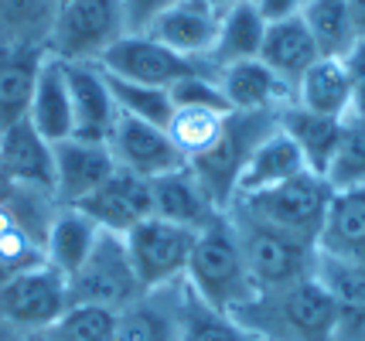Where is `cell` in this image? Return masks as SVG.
<instances>
[{
  "instance_id": "6da1fadb",
  "label": "cell",
  "mask_w": 365,
  "mask_h": 341,
  "mask_svg": "<svg viewBox=\"0 0 365 341\" xmlns=\"http://www.w3.org/2000/svg\"><path fill=\"white\" fill-rule=\"evenodd\" d=\"M232 318L259 341H334L338 331V304L314 273L256 290Z\"/></svg>"
},
{
  "instance_id": "7a4b0ae2",
  "label": "cell",
  "mask_w": 365,
  "mask_h": 341,
  "mask_svg": "<svg viewBox=\"0 0 365 341\" xmlns=\"http://www.w3.org/2000/svg\"><path fill=\"white\" fill-rule=\"evenodd\" d=\"M185 283L205 300L208 308L236 314L250 297L256 293V283L246 270V256L239 246L236 226L229 222V215H219L215 222L198 229L195 246L188 256Z\"/></svg>"
},
{
  "instance_id": "3957f363",
  "label": "cell",
  "mask_w": 365,
  "mask_h": 341,
  "mask_svg": "<svg viewBox=\"0 0 365 341\" xmlns=\"http://www.w3.org/2000/svg\"><path fill=\"white\" fill-rule=\"evenodd\" d=\"M331 195H334L331 184L321 178V174L304 171V174H297V178H290V181H280L273 188L232 198L229 209H242L246 215H253L259 222L280 229L287 236H297L304 243L318 246Z\"/></svg>"
},
{
  "instance_id": "277c9868",
  "label": "cell",
  "mask_w": 365,
  "mask_h": 341,
  "mask_svg": "<svg viewBox=\"0 0 365 341\" xmlns=\"http://www.w3.org/2000/svg\"><path fill=\"white\" fill-rule=\"evenodd\" d=\"M225 215L236 226L239 246H242V256H246V270L253 276L256 290L284 287V283H294L301 276L314 273V256H318L314 243L287 236L280 229L246 215L242 209H225Z\"/></svg>"
},
{
  "instance_id": "5b68a950",
  "label": "cell",
  "mask_w": 365,
  "mask_h": 341,
  "mask_svg": "<svg viewBox=\"0 0 365 341\" xmlns=\"http://www.w3.org/2000/svg\"><path fill=\"white\" fill-rule=\"evenodd\" d=\"M277 113H232L225 116V127L219 133V140L208 147L205 154H198L188 167L195 171V178L205 184V192L219 209H229L236 198V184L246 161L253 157V150L270 130H277Z\"/></svg>"
},
{
  "instance_id": "8992f818",
  "label": "cell",
  "mask_w": 365,
  "mask_h": 341,
  "mask_svg": "<svg viewBox=\"0 0 365 341\" xmlns=\"http://www.w3.org/2000/svg\"><path fill=\"white\" fill-rule=\"evenodd\" d=\"M140 290L143 283L133 270L127 239L120 232L99 229V239L93 243L89 256L68 276V304L72 308H106L116 314Z\"/></svg>"
},
{
  "instance_id": "52a82bcc",
  "label": "cell",
  "mask_w": 365,
  "mask_h": 341,
  "mask_svg": "<svg viewBox=\"0 0 365 341\" xmlns=\"http://www.w3.org/2000/svg\"><path fill=\"white\" fill-rule=\"evenodd\" d=\"M127 31L120 0H62L48 34V55L58 62H99Z\"/></svg>"
},
{
  "instance_id": "ba28073f",
  "label": "cell",
  "mask_w": 365,
  "mask_h": 341,
  "mask_svg": "<svg viewBox=\"0 0 365 341\" xmlns=\"http://www.w3.org/2000/svg\"><path fill=\"white\" fill-rule=\"evenodd\" d=\"M68 308V276L48 260L0 287V325L21 341L48 331Z\"/></svg>"
},
{
  "instance_id": "9c48e42d",
  "label": "cell",
  "mask_w": 365,
  "mask_h": 341,
  "mask_svg": "<svg viewBox=\"0 0 365 341\" xmlns=\"http://www.w3.org/2000/svg\"><path fill=\"white\" fill-rule=\"evenodd\" d=\"M96 65L106 75L140 82V85H158V89H171L175 82L198 75V72H215L205 58L178 55L168 45L154 41L150 34H123L116 45L103 51V58Z\"/></svg>"
},
{
  "instance_id": "30bf717a",
  "label": "cell",
  "mask_w": 365,
  "mask_h": 341,
  "mask_svg": "<svg viewBox=\"0 0 365 341\" xmlns=\"http://www.w3.org/2000/svg\"><path fill=\"white\" fill-rule=\"evenodd\" d=\"M195 236H198L195 229L168 222L160 215H150V219H143L130 229L123 239H127L130 260H133V270L140 276L143 290L185 276Z\"/></svg>"
},
{
  "instance_id": "8fae6325",
  "label": "cell",
  "mask_w": 365,
  "mask_h": 341,
  "mask_svg": "<svg viewBox=\"0 0 365 341\" xmlns=\"http://www.w3.org/2000/svg\"><path fill=\"white\" fill-rule=\"evenodd\" d=\"M106 144L113 150L116 167L133 171V174H140L147 181L160 178V174H171V171L188 164L164 127H154V123L137 120V116H130V113L116 116V127H113Z\"/></svg>"
},
{
  "instance_id": "7c38bea8",
  "label": "cell",
  "mask_w": 365,
  "mask_h": 341,
  "mask_svg": "<svg viewBox=\"0 0 365 341\" xmlns=\"http://www.w3.org/2000/svg\"><path fill=\"white\" fill-rule=\"evenodd\" d=\"M181 308H185V276L160 287H147L127 308L116 310L113 341H178Z\"/></svg>"
},
{
  "instance_id": "4fadbf2b",
  "label": "cell",
  "mask_w": 365,
  "mask_h": 341,
  "mask_svg": "<svg viewBox=\"0 0 365 341\" xmlns=\"http://www.w3.org/2000/svg\"><path fill=\"white\" fill-rule=\"evenodd\" d=\"M76 209H82L99 229L127 236L130 229L154 215V195H150V181L116 167L110 178L103 181L89 198H82Z\"/></svg>"
},
{
  "instance_id": "5bb4252c",
  "label": "cell",
  "mask_w": 365,
  "mask_h": 341,
  "mask_svg": "<svg viewBox=\"0 0 365 341\" xmlns=\"http://www.w3.org/2000/svg\"><path fill=\"white\" fill-rule=\"evenodd\" d=\"M65 79H68V96H72V137L106 144L120 106L113 99L103 68L93 62H65Z\"/></svg>"
},
{
  "instance_id": "9a60e30c",
  "label": "cell",
  "mask_w": 365,
  "mask_h": 341,
  "mask_svg": "<svg viewBox=\"0 0 365 341\" xmlns=\"http://www.w3.org/2000/svg\"><path fill=\"white\" fill-rule=\"evenodd\" d=\"M55 154V198L58 205H79L116 171L110 144H93L79 137H65L51 144Z\"/></svg>"
},
{
  "instance_id": "2e32d148",
  "label": "cell",
  "mask_w": 365,
  "mask_h": 341,
  "mask_svg": "<svg viewBox=\"0 0 365 341\" xmlns=\"http://www.w3.org/2000/svg\"><path fill=\"white\" fill-rule=\"evenodd\" d=\"M215 82L222 89L229 110H236V113H280L284 106L294 103V85L273 75L259 58L219 68Z\"/></svg>"
},
{
  "instance_id": "e0dca14e",
  "label": "cell",
  "mask_w": 365,
  "mask_h": 341,
  "mask_svg": "<svg viewBox=\"0 0 365 341\" xmlns=\"http://www.w3.org/2000/svg\"><path fill=\"white\" fill-rule=\"evenodd\" d=\"M0 171L7 184H34L55 192V154L24 116L0 133Z\"/></svg>"
},
{
  "instance_id": "ac0fdd59",
  "label": "cell",
  "mask_w": 365,
  "mask_h": 341,
  "mask_svg": "<svg viewBox=\"0 0 365 341\" xmlns=\"http://www.w3.org/2000/svg\"><path fill=\"white\" fill-rule=\"evenodd\" d=\"M215 31H219V14L208 7L205 0H178L164 14L154 17V24L143 34H150L154 41L168 45L178 55L208 58Z\"/></svg>"
},
{
  "instance_id": "d6986e66",
  "label": "cell",
  "mask_w": 365,
  "mask_h": 341,
  "mask_svg": "<svg viewBox=\"0 0 365 341\" xmlns=\"http://www.w3.org/2000/svg\"><path fill=\"white\" fill-rule=\"evenodd\" d=\"M150 195H154V215L168 219V222H178L185 229H195V232L222 215V209L212 201L205 184L195 178V171L188 164L150 181Z\"/></svg>"
},
{
  "instance_id": "ffe728a7",
  "label": "cell",
  "mask_w": 365,
  "mask_h": 341,
  "mask_svg": "<svg viewBox=\"0 0 365 341\" xmlns=\"http://www.w3.org/2000/svg\"><path fill=\"white\" fill-rule=\"evenodd\" d=\"M321 58L318 45L311 31L304 28L301 14L280 17V21H267L263 31V45H259V62L270 68L273 75H280L287 85H297L307 68Z\"/></svg>"
},
{
  "instance_id": "44dd1931",
  "label": "cell",
  "mask_w": 365,
  "mask_h": 341,
  "mask_svg": "<svg viewBox=\"0 0 365 341\" xmlns=\"http://www.w3.org/2000/svg\"><path fill=\"white\" fill-rule=\"evenodd\" d=\"M48 48H31V45H7L0 48V133L11 123L28 116L34 96V82L45 65Z\"/></svg>"
},
{
  "instance_id": "7402d4cb",
  "label": "cell",
  "mask_w": 365,
  "mask_h": 341,
  "mask_svg": "<svg viewBox=\"0 0 365 341\" xmlns=\"http://www.w3.org/2000/svg\"><path fill=\"white\" fill-rule=\"evenodd\" d=\"M263 31H267V17L259 14L256 0H239L236 7L219 14V31H215V41H212V51H208L205 62L219 72L232 62L259 58Z\"/></svg>"
},
{
  "instance_id": "603a6c76",
  "label": "cell",
  "mask_w": 365,
  "mask_h": 341,
  "mask_svg": "<svg viewBox=\"0 0 365 341\" xmlns=\"http://www.w3.org/2000/svg\"><path fill=\"white\" fill-rule=\"evenodd\" d=\"M28 120L48 144H58L65 137H72V96H68L65 62L51 58V55L45 58V65L38 72L31 106H28Z\"/></svg>"
},
{
  "instance_id": "cb8c5ba5",
  "label": "cell",
  "mask_w": 365,
  "mask_h": 341,
  "mask_svg": "<svg viewBox=\"0 0 365 341\" xmlns=\"http://www.w3.org/2000/svg\"><path fill=\"white\" fill-rule=\"evenodd\" d=\"M304 171H307V164H304L297 144H294V140L280 130V123H277V130H270L259 140V147L253 150V157L242 167L239 184H236V198L263 192V188H273V184L297 178Z\"/></svg>"
},
{
  "instance_id": "d4e9b609",
  "label": "cell",
  "mask_w": 365,
  "mask_h": 341,
  "mask_svg": "<svg viewBox=\"0 0 365 341\" xmlns=\"http://www.w3.org/2000/svg\"><path fill=\"white\" fill-rule=\"evenodd\" d=\"M294 103L318 116L345 120L351 113V85L341 58H318L294 85Z\"/></svg>"
},
{
  "instance_id": "484cf974",
  "label": "cell",
  "mask_w": 365,
  "mask_h": 341,
  "mask_svg": "<svg viewBox=\"0 0 365 341\" xmlns=\"http://www.w3.org/2000/svg\"><path fill=\"white\" fill-rule=\"evenodd\" d=\"M277 120H280V130L297 144L304 164H307V171H314V174L324 178V171H328V164H331L334 144H338V137H341V123H345V120L318 116V113H311V110H304V106H297V103L284 106V110L277 113Z\"/></svg>"
},
{
  "instance_id": "4316f807",
  "label": "cell",
  "mask_w": 365,
  "mask_h": 341,
  "mask_svg": "<svg viewBox=\"0 0 365 341\" xmlns=\"http://www.w3.org/2000/svg\"><path fill=\"white\" fill-rule=\"evenodd\" d=\"M99 239V226L76 205H62L51 219L45 239V260L62 270L65 276H72L82 266V260L89 256L93 243Z\"/></svg>"
},
{
  "instance_id": "83f0119b",
  "label": "cell",
  "mask_w": 365,
  "mask_h": 341,
  "mask_svg": "<svg viewBox=\"0 0 365 341\" xmlns=\"http://www.w3.org/2000/svg\"><path fill=\"white\" fill-rule=\"evenodd\" d=\"M365 243V184L334 192L328 201V215L318 236L321 253L349 256L355 246Z\"/></svg>"
},
{
  "instance_id": "f1b7e54d",
  "label": "cell",
  "mask_w": 365,
  "mask_h": 341,
  "mask_svg": "<svg viewBox=\"0 0 365 341\" xmlns=\"http://www.w3.org/2000/svg\"><path fill=\"white\" fill-rule=\"evenodd\" d=\"M58 0H0V48L31 45L48 48Z\"/></svg>"
},
{
  "instance_id": "f546056e",
  "label": "cell",
  "mask_w": 365,
  "mask_h": 341,
  "mask_svg": "<svg viewBox=\"0 0 365 341\" xmlns=\"http://www.w3.org/2000/svg\"><path fill=\"white\" fill-rule=\"evenodd\" d=\"M301 21L314 38L321 58H345L359 41L345 0H307L301 7Z\"/></svg>"
},
{
  "instance_id": "4dcf8cb0",
  "label": "cell",
  "mask_w": 365,
  "mask_h": 341,
  "mask_svg": "<svg viewBox=\"0 0 365 341\" xmlns=\"http://www.w3.org/2000/svg\"><path fill=\"white\" fill-rule=\"evenodd\" d=\"M178 341H259L232 314L208 308L198 293L185 283V308H181V335Z\"/></svg>"
},
{
  "instance_id": "1f68e13d",
  "label": "cell",
  "mask_w": 365,
  "mask_h": 341,
  "mask_svg": "<svg viewBox=\"0 0 365 341\" xmlns=\"http://www.w3.org/2000/svg\"><path fill=\"white\" fill-rule=\"evenodd\" d=\"M222 110H202V106H178L168 123V137L175 140L185 161H195L198 154H205L208 147L219 140V133L225 127Z\"/></svg>"
},
{
  "instance_id": "d6a6232c",
  "label": "cell",
  "mask_w": 365,
  "mask_h": 341,
  "mask_svg": "<svg viewBox=\"0 0 365 341\" xmlns=\"http://www.w3.org/2000/svg\"><path fill=\"white\" fill-rule=\"evenodd\" d=\"M324 181L331 184V192L365 184V116H345Z\"/></svg>"
},
{
  "instance_id": "836d02e7",
  "label": "cell",
  "mask_w": 365,
  "mask_h": 341,
  "mask_svg": "<svg viewBox=\"0 0 365 341\" xmlns=\"http://www.w3.org/2000/svg\"><path fill=\"white\" fill-rule=\"evenodd\" d=\"M103 75H106V72H103ZM106 85H110L120 113H130V116H137V120H147V123L168 130L171 113H175V103H171V93H168V89L127 82V79H116V75H106Z\"/></svg>"
},
{
  "instance_id": "e575fe53",
  "label": "cell",
  "mask_w": 365,
  "mask_h": 341,
  "mask_svg": "<svg viewBox=\"0 0 365 341\" xmlns=\"http://www.w3.org/2000/svg\"><path fill=\"white\" fill-rule=\"evenodd\" d=\"M116 314L106 308H68L55 325L28 341H113Z\"/></svg>"
},
{
  "instance_id": "d590c367",
  "label": "cell",
  "mask_w": 365,
  "mask_h": 341,
  "mask_svg": "<svg viewBox=\"0 0 365 341\" xmlns=\"http://www.w3.org/2000/svg\"><path fill=\"white\" fill-rule=\"evenodd\" d=\"M38 263H45V246L34 243L24 229L11 226L0 232V287Z\"/></svg>"
},
{
  "instance_id": "8d00e7d4",
  "label": "cell",
  "mask_w": 365,
  "mask_h": 341,
  "mask_svg": "<svg viewBox=\"0 0 365 341\" xmlns=\"http://www.w3.org/2000/svg\"><path fill=\"white\" fill-rule=\"evenodd\" d=\"M171 103L178 106H202V110H222V113H232L229 103H225L222 89L215 82V72H198V75H188V79L175 82L171 89Z\"/></svg>"
},
{
  "instance_id": "74e56055",
  "label": "cell",
  "mask_w": 365,
  "mask_h": 341,
  "mask_svg": "<svg viewBox=\"0 0 365 341\" xmlns=\"http://www.w3.org/2000/svg\"><path fill=\"white\" fill-rule=\"evenodd\" d=\"M341 62H345L349 85H351V113L349 116H365V41H355Z\"/></svg>"
},
{
  "instance_id": "f35d334b",
  "label": "cell",
  "mask_w": 365,
  "mask_h": 341,
  "mask_svg": "<svg viewBox=\"0 0 365 341\" xmlns=\"http://www.w3.org/2000/svg\"><path fill=\"white\" fill-rule=\"evenodd\" d=\"M120 4H123V14H127V31L143 34L154 24V17L164 14L178 0H120Z\"/></svg>"
},
{
  "instance_id": "ab89813d",
  "label": "cell",
  "mask_w": 365,
  "mask_h": 341,
  "mask_svg": "<svg viewBox=\"0 0 365 341\" xmlns=\"http://www.w3.org/2000/svg\"><path fill=\"white\" fill-rule=\"evenodd\" d=\"M307 0H256V7H259V14L267 17V21H280V17H294L301 14V7Z\"/></svg>"
},
{
  "instance_id": "60d3db41",
  "label": "cell",
  "mask_w": 365,
  "mask_h": 341,
  "mask_svg": "<svg viewBox=\"0 0 365 341\" xmlns=\"http://www.w3.org/2000/svg\"><path fill=\"white\" fill-rule=\"evenodd\" d=\"M345 4H349V14H351L359 41H365V0H345Z\"/></svg>"
},
{
  "instance_id": "b9f144b4",
  "label": "cell",
  "mask_w": 365,
  "mask_h": 341,
  "mask_svg": "<svg viewBox=\"0 0 365 341\" xmlns=\"http://www.w3.org/2000/svg\"><path fill=\"white\" fill-rule=\"evenodd\" d=\"M208 7H212V11H215V14H225V11H229V7H236L239 0H205Z\"/></svg>"
},
{
  "instance_id": "7bdbcfd3",
  "label": "cell",
  "mask_w": 365,
  "mask_h": 341,
  "mask_svg": "<svg viewBox=\"0 0 365 341\" xmlns=\"http://www.w3.org/2000/svg\"><path fill=\"white\" fill-rule=\"evenodd\" d=\"M349 260H355V263H362V266H365V243L351 249V253H349Z\"/></svg>"
},
{
  "instance_id": "ee69618b",
  "label": "cell",
  "mask_w": 365,
  "mask_h": 341,
  "mask_svg": "<svg viewBox=\"0 0 365 341\" xmlns=\"http://www.w3.org/2000/svg\"><path fill=\"white\" fill-rule=\"evenodd\" d=\"M0 341H21V338H17V335H11V331H7V327L0 325Z\"/></svg>"
},
{
  "instance_id": "f6af8a7d",
  "label": "cell",
  "mask_w": 365,
  "mask_h": 341,
  "mask_svg": "<svg viewBox=\"0 0 365 341\" xmlns=\"http://www.w3.org/2000/svg\"><path fill=\"white\" fill-rule=\"evenodd\" d=\"M4 188H7V181H4V171H0V195H4Z\"/></svg>"
},
{
  "instance_id": "bcb514c9",
  "label": "cell",
  "mask_w": 365,
  "mask_h": 341,
  "mask_svg": "<svg viewBox=\"0 0 365 341\" xmlns=\"http://www.w3.org/2000/svg\"><path fill=\"white\" fill-rule=\"evenodd\" d=\"M58 4H62V0H58Z\"/></svg>"
}]
</instances>
